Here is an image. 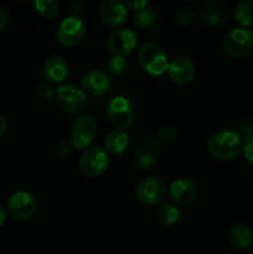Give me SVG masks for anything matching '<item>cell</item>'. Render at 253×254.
Here are the masks:
<instances>
[{
    "label": "cell",
    "instance_id": "603a6c76",
    "mask_svg": "<svg viewBox=\"0 0 253 254\" xmlns=\"http://www.w3.org/2000/svg\"><path fill=\"white\" fill-rule=\"evenodd\" d=\"M236 21L245 27H253V1H240L235 6Z\"/></svg>",
    "mask_w": 253,
    "mask_h": 254
},
{
    "label": "cell",
    "instance_id": "44dd1931",
    "mask_svg": "<svg viewBox=\"0 0 253 254\" xmlns=\"http://www.w3.org/2000/svg\"><path fill=\"white\" fill-rule=\"evenodd\" d=\"M156 220L160 225L166 226H174L180 218V212L176 208V206H174L173 203H168L164 202L160 207L158 208L156 211Z\"/></svg>",
    "mask_w": 253,
    "mask_h": 254
},
{
    "label": "cell",
    "instance_id": "30bf717a",
    "mask_svg": "<svg viewBox=\"0 0 253 254\" xmlns=\"http://www.w3.org/2000/svg\"><path fill=\"white\" fill-rule=\"evenodd\" d=\"M37 211V200L27 191H17L7 202V212L14 220L27 221L34 217Z\"/></svg>",
    "mask_w": 253,
    "mask_h": 254
},
{
    "label": "cell",
    "instance_id": "9c48e42d",
    "mask_svg": "<svg viewBox=\"0 0 253 254\" xmlns=\"http://www.w3.org/2000/svg\"><path fill=\"white\" fill-rule=\"evenodd\" d=\"M107 114L111 123L118 130L130 128L134 122L133 107L126 97L117 96L112 98L107 106Z\"/></svg>",
    "mask_w": 253,
    "mask_h": 254
},
{
    "label": "cell",
    "instance_id": "ac0fdd59",
    "mask_svg": "<svg viewBox=\"0 0 253 254\" xmlns=\"http://www.w3.org/2000/svg\"><path fill=\"white\" fill-rule=\"evenodd\" d=\"M44 76L51 83H62L68 76V64L60 55H52L44 64Z\"/></svg>",
    "mask_w": 253,
    "mask_h": 254
},
{
    "label": "cell",
    "instance_id": "7a4b0ae2",
    "mask_svg": "<svg viewBox=\"0 0 253 254\" xmlns=\"http://www.w3.org/2000/svg\"><path fill=\"white\" fill-rule=\"evenodd\" d=\"M140 67L151 76H160L165 73L169 66V60L163 47L156 42H145L138 51Z\"/></svg>",
    "mask_w": 253,
    "mask_h": 254
},
{
    "label": "cell",
    "instance_id": "cb8c5ba5",
    "mask_svg": "<svg viewBox=\"0 0 253 254\" xmlns=\"http://www.w3.org/2000/svg\"><path fill=\"white\" fill-rule=\"evenodd\" d=\"M34 5L40 16L44 19L51 20L59 15L60 4L56 0H36Z\"/></svg>",
    "mask_w": 253,
    "mask_h": 254
},
{
    "label": "cell",
    "instance_id": "4316f807",
    "mask_svg": "<svg viewBox=\"0 0 253 254\" xmlns=\"http://www.w3.org/2000/svg\"><path fill=\"white\" fill-rule=\"evenodd\" d=\"M174 19H175L176 24L180 26H189L195 21V15L189 10H179L174 15Z\"/></svg>",
    "mask_w": 253,
    "mask_h": 254
},
{
    "label": "cell",
    "instance_id": "8fae6325",
    "mask_svg": "<svg viewBox=\"0 0 253 254\" xmlns=\"http://www.w3.org/2000/svg\"><path fill=\"white\" fill-rule=\"evenodd\" d=\"M84 31V25L79 17H66L57 29V41L64 47H73L82 41Z\"/></svg>",
    "mask_w": 253,
    "mask_h": 254
},
{
    "label": "cell",
    "instance_id": "277c9868",
    "mask_svg": "<svg viewBox=\"0 0 253 254\" xmlns=\"http://www.w3.org/2000/svg\"><path fill=\"white\" fill-rule=\"evenodd\" d=\"M169 188L159 176H148L143 179L135 188V196L141 203L148 206L161 205L165 202Z\"/></svg>",
    "mask_w": 253,
    "mask_h": 254
},
{
    "label": "cell",
    "instance_id": "4fadbf2b",
    "mask_svg": "<svg viewBox=\"0 0 253 254\" xmlns=\"http://www.w3.org/2000/svg\"><path fill=\"white\" fill-rule=\"evenodd\" d=\"M168 76L174 83L188 84L195 78L196 66L190 59L184 56H179L169 61Z\"/></svg>",
    "mask_w": 253,
    "mask_h": 254
},
{
    "label": "cell",
    "instance_id": "484cf974",
    "mask_svg": "<svg viewBox=\"0 0 253 254\" xmlns=\"http://www.w3.org/2000/svg\"><path fill=\"white\" fill-rule=\"evenodd\" d=\"M178 131L173 126H163L158 130V140L164 144H171L176 140Z\"/></svg>",
    "mask_w": 253,
    "mask_h": 254
},
{
    "label": "cell",
    "instance_id": "5bb4252c",
    "mask_svg": "<svg viewBox=\"0 0 253 254\" xmlns=\"http://www.w3.org/2000/svg\"><path fill=\"white\" fill-rule=\"evenodd\" d=\"M109 88H111V79L106 72L92 69L82 76L81 89L86 94L102 96V94L107 93Z\"/></svg>",
    "mask_w": 253,
    "mask_h": 254
},
{
    "label": "cell",
    "instance_id": "1f68e13d",
    "mask_svg": "<svg viewBox=\"0 0 253 254\" xmlns=\"http://www.w3.org/2000/svg\"><path fill=\"white\" fill-rule=\"evenodd\" d=\"M9 20H10V16H9V14H7L6 10H5L4 7H0V31H1V30H4L5 27L7 26V24H9Z\"/></svg>",
    "mask_w": 253,
    "mask_h": 254
},
{
    "label": "cell",
    "instance_id": "3957f363",
    "mask_svg": "<svg viewBox=\"0 0 253 254\" xmlns=\"http://www.w3.org/2000/svg\"><path fill=\"white\" fill-rule=\"evenodd\" d=\"M55 101L62 112L79 114L88 107L87 94L73 84H63L55 91Z\"/></svg>",
    "mask_w": 253,
    "mask_h": 254
},
{
    "label": "cell",
    "instance_id": "6da1fadb",
    "mask_svg": "<svg viewBox=\"0 0 253 254\" xmlns=\"http://www.w3.org/2000/svg\"><path fill=\"white\" fill-rule=\"evenodd\" d=\"M243 144L236 131L222 130L213 134L207 141V151L217 160L228 161L238 158L242 153Z\"/></svg>",
    "mask_w": 253,
    "mask_h": 254
},
{
    "label": "cell",
    "instance_id": "d4e9b609",
    "mask_svg": "<svg viewBox=\"0 0 253 254\" xmlns=\"http://www.w3.org/2000/svg\"><path fill=\"white\" fill-rule=\"evenodd\" d=\"M107 67H108V71L111 72L113 76H121L128 68V62L124 57L119 56H113L109 59L108 64H107Z\"/></svg>",
    "mask_w": 253,
    "mask_h": 254
},
{
    "label": "cell",
    "instance_id": "4dcf8cb0",
    "mask_svg": "<svg viewBox=\"0 0 253 254\" xmlns=\"http://www.w3.org/2000/svg\"><path fill=\"white\" fill-rule=\"evenodd\" d=\"M124 5H126V7H128V9L139 11V10H143L148 6V1H146V0H126V1H124Z\"/></svg>",
    "mask_w": 253,
    "mask_h": 254
},
{
    "label": "cell",
    "instance_id": "d6986e66",
    "mask_svg": "<svg viewBox=\"0 0 253 254\" xmlns=\"http://www.w3.org/2000/svg\"><path fill=\"white\" fill-rule=\"evenodd\" d=\"M228 242L237 250H247L253 245V232L248 226L238 223L228 231Z\"/></svg>",
    "mask_w": 253,
    "mask_h": 254
},
{
    "label": "cell",
    "instance_id": "836d02e7",
    "mask_svg": "<svg viewBox=\"0 0 253 254\" xmlns=\"http://www.w3.org/2000/svg\"><path fill=\"white\" fill-rule=\"evenodd\" d=\"M6 129H7L6 118H5V117L0 113V136H1L5 131H6Z\"/></svg>",
    "mask_w": 253,
    "mask_h": 254
},
{
    "label": "cell",
    "instance_id": "83f0119b",
    "mask_svg": "<svg viewBox=\"0 0 253 254\" xmlns=\"http://www.w3.org/2000/svg\"><path fill=\"white\" fill-rule=\"evenodd\" d=\"M36 94L37 97H39V99L46 102L55 98V89L52 88L50 84H40V86L37 87Z\"/></svg>",
    "mask_w": 253,
    "mask_h": 254
},
{
    "label": "cell",
    "instance_id": "e575fe53",
    "mask_svg": "<svg viewBox=\"0 0 253 254\" xmlns=\"http://www.w3.org/2000/svg\"><path fill=\"white\" fill-rule=\"evenodd\" d=\"M5 220H6V211L0 206V226L5 222Z\"/></svg>",
    "mask_w": 253,
    "mask_h": 254
},
{
    "label": "cell",
    "instance_id": "f546056e",
    "mask_svg": "<svg viewBox=\"0 0 253 254\" xmlns=\"http://www.w3.org/2000/svg\"><path fill=\"white\" fill-rule=\"evenodd\" d=\"M72 149H73V146H72V144L69 143V141L61 140L56 144L55 151H56L57 155L61 156V158H66V156H68L69 154L72 153Z\"/></svg>",
    "mask_w": 253,
    "mask_h": 254
},
{
    "label": "cell",
    "instance_id": "8992f818",
    "mask_svg": "<svg viewBox=\"0 0 253 254\" xmlns=\"http://www.w3.org/2000/svg\"><path fill=\"white\" fill-rule=\"evenodd\" d=\"M97 121L91 114H81L71 129V144L74 149H87L97 135Z\"/></svg>",
    "mask_w": 253,
    "mask_h": 254
},
{
    "label": "cell",
    "instance_id": "7402d4cb",
    "mask_svg": "<svg viewBox=\"0 0 253 254\" xmlns=\"http://www.w3.org/2000/svg\"><path fill=\"white\" fill-rule=\"evenodd\" d=\"M159 14L154 7H148L139 10L133 16V24L139 29H150L158 22Z\"/></svg>",
    "mask_w": 253,
    "mask_h": 254
},
{
    "label": "cell",
    "instance_id": "ba28073f",
    "mask_svg": "<svg viewBox=\"0 0 253 254\" xmlns=\"http://www.w3.org/2000/svg\"><path fill=\"white\" fill-rule=\"evenodd\" d=\"M160 141L154 136H144L138 141L134 150V163L141 170L154 168L160 159Z\"/></svg>",
    "mask_w": 253,
    "mask_h": 254
},
{
    "label": "cell",
    "instance_id": "52a82bcc",
    "mask_svg": "<svg viewBox=\"0 0 253 254\" xmlns=\"http://www.w3.org/2000/svg\"><path fill=\"white\" fill-rule=\"evenodd\" d=\"M79 170L86 178L93 179L103 174L108 166V155L104 149L91 146L82 153L79 158Z\"/></svg>",
    "mask_w": 253,
    "mask_h": 254
},
{
    "label": "cell",
    "instance_id": "9a60e30c",
    "mask_svg": "<svg viewBox=\"0 0 253 254\" xmlns=\"http://www.w3.org/2000/svg\"><path fill=\"white\" fill-rule=\"evenodd\" d=\"M200 19L210 26H220L228 20V7L220 0H208L200 6Z\"/></svg>",
    "mask_w": 253,
    "mask_h": 254
},
{
    "label": "cell",
    "instance_id": "e0dca14e",
    "mask_svg": "<svg viewBox=\"0 0 253 254\" xmlns=\"http://www.w3.org/2000/svg\"><path fill=\"white\" fill-rule=\"evenodd\" d=\"M169 193L176 205H189L197 196V188L189 179H179L171 183Z\"/></svg>",
    "mask_w": 253,
    "mask_h": 254
},
{
    "label": "cell",
    "instance_id": "ffe728a7",
    "mask_svg": "<svg viewBox=\"0 0 253 254\" xmlns=\"http://www.w3.org/2000/svg\"><path fill=\"white\" fill-rule=\"evenodd\" d=\"M129 145V136L124 130L114 129L106 135L104 150L111 155H122Z\"/></svg>",
    "mask_w": 253,
    "mask_h": 254
},
{
    "label": "cell",
    "instance_id": "f1b7e54d",
    "mask_svg": "<svg viewBox=\"0 0 253 254\" xmlns=\"http://www.w3.org/2000/svg\"><path fill=\"white\" fill-rule=\"evenodd\" d=\"M242 153L245 155L246 160L248 163L253 164V133L248 134L247 138H246L245 144H243Z\"/></svg>",
    "mask_w": 253,
    "mask_h": 254
},
{
    "label": "cell",
    "instance_id": "5b68a950",
    "mask_svg": "<svg viewBox=\"0 0 253 254\" xmlns=\"http://www.w3.org/2000/svg\"><path fill=\"white\" fill-rule=\"evenodd\" d=\"M223 50L235 59H242L253 51V32L237 27L225 35L222 41Z\"/></svg>",
    "mask_w": 253,
    "mask_h": 254
},
{
    "label": "cell",
    "instance_id": "d6a6232c",
    "mask_svg": "<svg viewBox=\"0 0 253 254\" xmlns=\"http://www.w3.org/2000/svg\"><path fill=\"white\" fill-rule=\"evenodd\" d=\"M83 10H84V5L82 2H74L72 5V16L74 17H79L81 14H83Z\"/></svg>",
    "mask_w": 253,
    "mask_h": 254
},
{
    "label": "cell",
    "instance_id": "2e32d148",
    "mask_svg": "<svg viewBox=\"0 0 253 254\" xmlns=\"http://www.w3.org/2000/svg\"><path fill=\"white\" fill-rule=\"evenodd\" d=\"M128 11L123 2L117 0H104L99 5V17L106 25L111 27L124 24Z\"/></svg>",
    "mask_w": 253,
    "mask_h": 254
},
{
    "label": "cell",
    "instance_id": "7c38bea8",
    "mask_svg": "<svg viewBox=\"0 0 253 254\" xmlns=\"http://www.w3.org/2000/svg\"><path fill=\"white\" fill-rule=\"evenodd\" d=\"M136 46V35L130 29H119L112 32L107 40V47L113 56L124 57Z\"/></svg>",
    "mask_w": 253,
    "mask_h": 254
}]
</instances>
